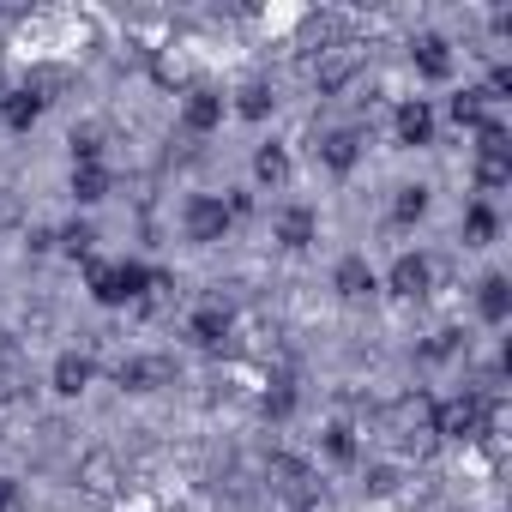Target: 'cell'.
I'll return each instance as SVG.
<instances>
[{
    "label": "cell",
    "instance_id": "cell-1",
    "mask_svg": "<svg viewBox=\"0 0 512 512\" xmlns=\"http://www.w3.org/2000/svg\"><path fill=\"white\" fill-rule=\"evenodd\" d=\"M494 416H500V410H488V398H476V392H458V398L434 404V434H446V440H482Z\"/></svg>",
    "mask_w": 512,
    "mask_h": 512
},
{
    "label": "cell",
    "instance_id": "cell-2",
    "mask_svg": "<svg viewBox=\"0 0 512 512\" xmlns=\"http://www.w3.org/2000/svg\"><path fill=\"white\" fill-rule=\"evenodd\" d=\"M145 290H151V272H145V266H133V260H121V266L91 260V296H97V302L121 308V302H139Z\"/></svg>",
    "mask_w": 512,
    "mask_h": 512
},
{
    "label": "cell",
    "instance_id": "cell-3",
    "mask_svg": "<svg viewBox=\"0 0 512 512\" xmlns=\"http://www.w3.org/2000/svg\"><path fill=\"white\" fill-rule=\"evenodd\" d=\"M229 235V205L223 199H211V193H199V199H187V241H223Z\"/></svg>",
    "mask_w": 512,
    "mask_h": 512
},
{
    "label": "cell",
    "instance_id": "cell-4",
    "mask_svg": "<svg viewBox=\"0 0 512 512\" xmlns=\"http://www.w3.org/2000/svg\"><path fill=\"white\" fill-rule=\"evenodd\" d=\"M356 67H362V49L356 43H332V49H320L314 79H320V91H344L356 79Z\"/></svg>",
    "mask_w": 512,
    "mask_h": 512
},
{
    "label": "cell",
    "instance_id": "cell-5",
    "mask_svg": "<svg viewBox=\"0 0 512 512\" xmlns=\"http://www.w3.org/2000/svg\"><path fill=\"white\" fill-rule=\"evenodd\" d=\"M428 284H434V266L422 260V253H404V260L392 266V290H398L404 302H416V296H428Z\"/></svg>",
    "mask_w": 512,
    "mask_h": 512
},
{
    "label": "cell",
    "instance_id": "cell-6",
    "mask_svg": "<svg viewBox=\"0 0 512 512\" xmlns=\"http://www.w3.org/2000/svg\"><path fill=\"white\" fill-rule=\"evenodd\" d=\"M43 91L37 85H19V91H7V103H0V115H7V127L13 133H25V127H37V115H43Z\"/></svg>",
    "mask_w": 512,
    "mask_h": 512
},
{
    "label": "cell",
    "instance_id": "cell-7",
    "mask_svg": "<svg viewBox=\"0 0 512 512\" xmlns=\"http://www.w3.org/2000/svg\"><path fill=\"white\" fill-rule=\"evenodd\" d=\"M356 157H362V133H356V127H338V133L320 139V163H326V169L344 175V169H356Z\"/></svg>",
    "mask_w": 512,
    "mask_h": 512
},
{
    "label": "cell",
    "instance_id": "cell-8",
    "mask_svg": "<svg viewBox=\"0 0 512 512\" xmlns=\"http://www.w3.org/2000/svg\"><path fill=\"white\" fill-rule=\"evenodd\" d=\"M332 284H338L344 302H368V296H374V266H368V260H344Z\"/></svg>",
    "mask_w": 512,
    "mask_h": 512
},
{
    "label": "cell",
    "instance_id": "cell-9",
    "mask_svg": "<svg viewBox=\"0 0 512 512\" xmlns=\"http://www.w3.org/2000/svg\"><path fill=\"white\" fill-rule=\"evenodd\" d=\"M181 121H187V133H211V127L223 121V97H217V91H193Z\"/></svg>",
    "mask_w": 512,
    "mask_h": 512
},
{
    "label": "cell",
    "instance_id": "cell-10",
    "mask_svg": "<svg viewBox=\"0 0 512 512\" xmlns=\"http://www.w3.org/2000/svg\"><path fill=\"white\" fill-rule=\"evenodd\" d=\"M91 386V356H79V350H67L61 362H55V392H67V398H79Z\"/></svg>",
    "mask_w": 512,
    "mask_h": 512
},
{
    "label": "cell",
    "instance_id": "cell-11",
    "mask_svg": "<svg viewBox=\"0 0 512 512\" xmlns=\"http://www.w3.org/2000/svg\"><path fill=\"white\" fill-rule=\"evenodd\" d=\"M73 193H79V205L109 199V169L103 163H73Z\"/></svg>",
    "mask_w": 512,
    "mask_h": 512
},
{
    "label": "cell",
    "instance_id": "cell-12",
    "mask_svg": "<svg viewBox=\"0 0 512 512\" xmlns=\"http://www.w3.org/2000/svg\"><path fill=\"white\" fill-rule=\"evenodd\" d=\"M428 133H434L428 103H404V109H398V139H404V145H428Z\"/></svg>",
    "mask_w": 512,
    "mask_h": 512
},
{
    "label": "cell",
    "instance_id": "cell-13",
    "mask_svg": "<svg viewBox=\"0 0 512 512\" xmlns=\"http://www.w3.org/2000/svg\"><path fill=\"white\" fill-rule=\"evenodd\" d=\"M187 332H193V344H205V350H217V344L229 338V314H223V308H199Z\"/></svg>",
    "mask_w": 512,
    "mask_h": 512
},
{
    "label": "cell",
    "instance_id": "cell-14",
    "mask_svg": "<svg viewBox=\"0 0 512 512\" xmlns=\"http://www.w3.org/2000/svg\"><path fill=\"white\" fill-rule=\"evenodd\" d=\"M253 175H260L266 187H284V181H290V157H284V145H260V151H253Z\"/></svg>",
    "mask_w": 512,
    "mask_h": 512
},
{
    "label": "cell",
    "instance_id": "cell-15",
    "mask_svg": "<svg viewBox=\"0 0 512 512\" xmlns=\"http://www.w3.org/2000/svg\"><path fill=\"white\" fill-rule=\"evenodd\" d=\"M410 55H416V67H422L428 79H446V73H452V55H446V43H440V37H416V49H410Z\"/></svg>",
    "mask_w": 512,
    "mask_h": 512
},
{
    "label": "cell",
    "instance_id": "cell-16",
    "mask_svg": "<svg viewBox=\"0 0 512 512\" xmlns=\"http://www.w3.org/2000/svg\"><path fill=\"white\" fill-rule=\"evenodd\" d=\"M278 241H284V247H308V241H314V211L290 205V211L278 217Z\"/></svg>",
    "mask_w": 512,
    "mask_h": 512
},
{
    "label": "cell",
    "instance_id": "cell-17",
    "mask_svg": "<svg viewBox=\"0 0 512 512\" xmlns=\"http://www.w3.org/2000/svg\"><path fill=\"white\" fill-rule=\"evenodd\" d=\"M476 302H482V320L500 326V320L512 314V290H506V278H482V296H476Z\"/></svg>",
    "mask_w": 512,
    "mask_h": 512
},
{
    "label": "cell",
    "instance_id": "cell-18",
    "mask_svg": "<svg viewBox=\"0 0 512 512\" xmlns=\"http://www.w3.org/2000/svg\"><path fill=\"white\" fill-rule=\"evenodd\" d=\"M79 482H85L91 494H109V488H115V458H109V452H91L85 470H79Z\"/></svg>",
    "mask_w": 512,
    "mask_h": 512
},
{
    "label": "cell",
    "instance_id": "cell-19",
    "mask_svg": "<svg viewBox=\"0 0 512 512\" xmlns=\"http://www.w3.org/2000/svg\"><path fill=\"white\" fill-rule=\"evenodd\" d=\"M452 121L482 127V121H488V91H458V97H452Z\"/></svg>",
    "mask_w": 512,
    "mask_h": 512
},
{
    "label": "cell",
    "instance_id": "cell-20",
    "mask_svg": "<svg viewBox=\"0 0 512 512\" xmlns=\"http://www.w3.org/2000/svg\"><path fill=\"white\" fill-rule=\"evenodd\" d=\"M476 181L494 193V187H506L512 181V163H506V151H482V163H476Z\"/></svg>",
    "mask_w": 512,
    "mask_h": 512
},
{
    "label": "cell",
    "instance_id": "cell-21",
    "mask_svg": "<svg viewBox=\"0 0 512 512\" xmlns=\"http://www.w3.org/2000/svg\"><path fill=\"white\" fill-rule=\"evenodd\" d=\"M272 103H278V97H272V85H241V115H247V121L272 115Z\"/></svg>",
    "mask_w": 512,
    "mask_h": 512
},
{
    "label": "cell",
    "instance_id": "cell-22",
    "mask_svg": "<svg viewBox=\"0 0 512 512\" xmlns=\"http://www.w3.org/2000/svg\"><path fill=\"white\" fill-rule=\"evenodd\" d=\"M55 241L73 253V260H85V253H91V241H97V229H91V223H73V229H61Z\"/></svg>",
    "mask_w": 512,
    "mask_h": 512
},
{
    "label": "cell",
    "instance_id": "cell-23",
    "mask_svg": "<svg viewBox=\"0 0 512 512\" xmlns=\"http://www.w3.org/2000/svg\"><path fill=\"white\" fill-rule=\"evenodd\" d=\"M428 211V187H398V223H416Z\"/></svg>",
    "mask_w": 512,
    "mask_h": 512
},
{
    "label": "cell",
    "instance_id": "cell-24",
    "mask_svg": "<svg viewBox=\"0 0 512 512\" xmlns=\"http://www.w3.org/2000/svg\"><path fill=\"white\" fill-rule=\"evenodd\" d=\"M326 452H332L338 464H350V458H356V428H344V422H338V428L326 434Z\"/></svg>",
    "mask_w": 512,
    "mask_h": 512
},
{
    "label": "cell",
    "instance_id": "cell-25",
    "mask_svg": "<svg viewBox=\"0 0 512 512\" xmlns=\"http://www.w3.org/2000/svg\"><path fill=\"white\" fill-rule=\"evenodd\" d=\"M464 229H470V241H494V211H488V205H470Z\"/></svg>",
    "mask_w": 512,
    "mask_h": 512
},
{
    "label": "cell",
    "instance_id": "cell-26",
    "mask_svg": "<svg viewBox=\"0 0 512 512\" xmlns=\"http://www.w3.org/2000/svg\"><path fill=\"white\" fill-rule=\"evenodd\" d=\"M115 380H121L127 392H151V380H145V362H121V368H115Z\"/></svg>",
    "mask_w": 512,
    "mask_h": 512
},
{
    "label": "cell",
    "instance_id": "cell-27",
    "mask_svg": "<svg viewBox=\"0 0 512 512\" xmlns=\"http://www.w3.org/2000/svg\"><path fill=\"white\" fill-rule=\"evenodd\" d=\"M506 91H512V67H494L488 73V97H506Z\"/></svg>",
    "mask_w": 512,
    "mask_h": 512
},
{
    "label": "cell",
    "instance_id": "cell-28",
    "mask_svg": "<svg viewBox=\"0 0 512 512\" xmlns=\"http://www.w3.org/2000/svg\"><path fill=\"white\" fill-rule=\"evenodd\" d=\"M19 416H25V404H19V398H0V434H7Z\"/></svg>",
    "mask_w": 512,
    "mask_h": 512
},
{
    "label": "cell",
    "instance_id": "cell-29",
    "mask_svg": "<svg viewBox=\"0 0 512 512\" xmlns=\"http://www.w3.org/2000/svg\"><path fill=\"white\" fill-rule=\"evenodd\" d=\"M0 512H19V488L13 482H0Z\"/></svg>",
    "mask_w": 512,
    "mask_h": 512
}]
</instances>
